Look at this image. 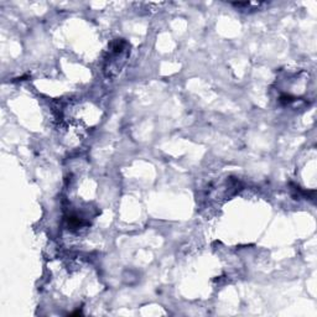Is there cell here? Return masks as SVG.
I'll return each mask as SVG.
<instances>
[{"label": "cell", "instance_id": "obj_1", "mask_svg": "<svg viewBox=\"0 0 317 317\" xmlns=\"http://www.w3.org/2000/svg\"><path fill=\"white\" fill-rule=\"evenodd\" d=\"M131 46L127 40L116 39L109 44L103 59V74L107 79L113 81L124 71L130 59Z\"/></svg>", "mask_w": 317, "mask_h": 317}, {"label": "cell", "instance_id": "obj_2", "mask_svg": "<svg viewBox=\"0 0 317 317\" xmlns=\"http://www.w3.org/2000/svg\"><path fill=\"white\" fill-rule=\"evenodd\" d=\"M232 6L236 7L238 11L242 12H253L259 11L263 7L268 6V2L263 1H238V2H231Z\"/></svg>", "mask_w": 317, "mask_h": 317}, {"label": "cell", "instance_id": "obj_3", "mask_svg": "<svg viewBox=\"0 0 317 317\" xmlns=\"http://www.w3.org/2000/svg\"><path fill=\"white\" fill-rule=\"evenodd\" d=\"M167 2H144V1H139V2H134V6H135V10H138V12H144V14H151L154 11H158V10L161 9L162 6H165Z\"/></svg>", "mask_w": 317, "mask_h": 317}]
</instances>
